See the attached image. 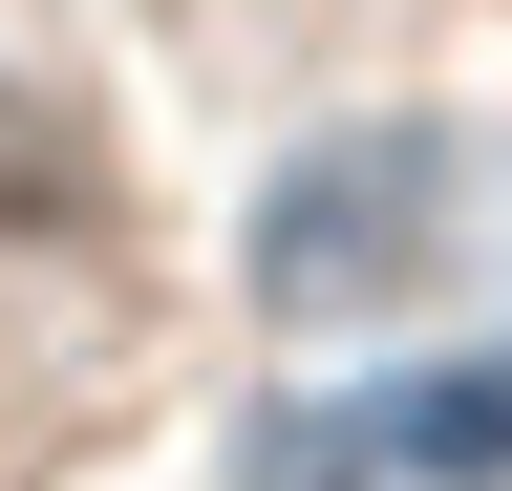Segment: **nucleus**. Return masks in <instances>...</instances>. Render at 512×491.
Instances as JSON below:
<instances>
[{"label":"nucleus","instance_id":"nucleus-1","mask_svg":"<svg viewBox=\"0 0 512 491\" xmlns=\"http://www.w3.org/2000/svg\"><path fill=\"white\" fill-rule=\"evenodd\" d=\"M278 491H512V342L491 363H427V385H363L256 449Z\"/></svg>","mask_w":512,"mask_h":491},{"label":"nucleus","instance_id":"nucleus-2","mask_svg":"<svg viewBox=\"0 0 512 491\" xmlns=\"http://www.w3.org/2000/svg\"><path fill=\"white\" fill-rule=\"evenodd\" d=\"M427 235V129H342L320 171H278V214H256V278L278 299H384Z\"/></svg>","mask_w":512,"mask_h":491}]
</instances>
